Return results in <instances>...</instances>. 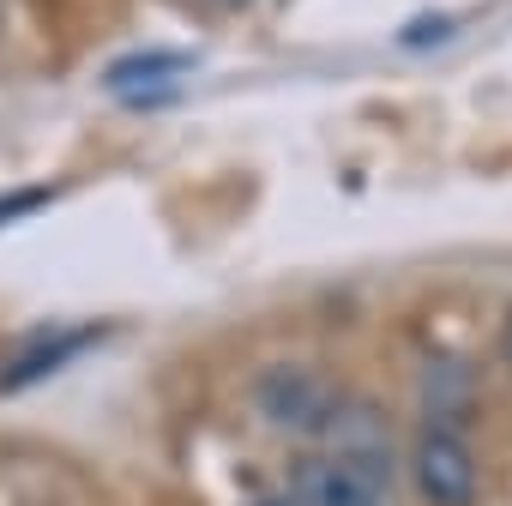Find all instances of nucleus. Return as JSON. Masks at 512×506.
<instances>
[{"instance_id": "obj_6", "label": "nucleus", "mask_w": 512, "mask_h": 506, "mask_svg": "<svg viewBox=\"0 0 512 506\" xmlns=\"http://www.w3.org/2000/svg\"><path fill=\"white\" fill-rule=\"evenodd\" d=\"M253 506H290V500H253Z\"/></svg>"}, {"instance_id": "obj_2", "label": "nucleus", "mask_w": 512, "mask_h": 506, "mask_svg": "<svg viewBox=\"0 0 512 506\" xmlns=\"http://www.w3.org/2000/svg\"><path fill=\"white\" fill-rule=\"evenodd\" d=\"M410 476L428 506H476V494H482V470H476L470 434L458 422H422V434L410 446Z\"/></svg>"}, {"instance_id": "obj_1", "label": "nucleus", "mask_w": 512, "mask_h": 506, "mask_svg": "<svg viewBox=\"0 0 512 506\" xmlns=\"http://www.w3.org/2000/svg\"><path fill=\"white\" fill-rule=\"evenodd\" d=\"M320 446L290 464V506H392V434L368 404H332Z\"/></svg>"}, {"instance_id": "obj_3", "label": "nucleus", "mask_w": 512, "mask_h": 506, "mask_svg": "<svg viewBox=\"0 0 512 506\" xmlns=\"http://www.w3.org/2000/svg\"><path fill=\"white\" fill-rule=\"evenodd\" d=\"M91 332H55V338H37V344H19V356L0 368V392H13V386H31V380H43L49 368H61L67 356H79V344H85Z\"/></svg>"}, {"instance_id": "obj_4", "label": "nucleus", "mask_w": 512, "mask_h": 506, "mask_svg": "<svg viewBox=\"0 0 512 506\" xmlns=\"http://www.w3.org/2000/svg\"><path fill=\"white\" fill-rule=\"evenodd\" d=\"M181 73H187V55H133V61H121L109 73V85L115 91H139V85H169Z\"/></svg>"}, {"instance_id": "obj_5", "label": "nucleus", "mask_w": 512, "mask_h": 506, "mask_svg": "<svg viewBox=\"0 0 512 506\" xmlns=\"http://www.w3.org/2000/svg\"><path fill=\"white\" fill-rule=\"evenodd\" d=\"M506 356H512V314H506Z\"/></svg>"}]
</instances>
